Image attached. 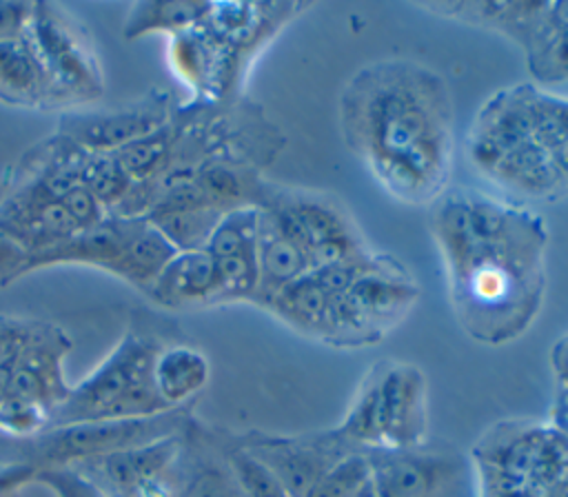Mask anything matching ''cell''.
<instances>
[{
	"label": "cell",
	"instance_id": "1",
	"mask_svg": "<svg viewBox=\"0 0 568 497\" xmlns=\"http://www.w3.org/2000/svg\"><path fill=\"white\" fill-rule=\"evenodd\" d=\"M430 231L459 326L490 346L526 333L546 293L544 217L459 186L433 204Z\"/></svg>",
	"mask_w": 568,
	"mask_h": 497
},
{
	"label": "cell",
	"instance_id": "2",
	"mask_svg": "<svg viewBox=\"0 0 568 497\" xmlns=\"http://www.w3.org/2000/svg\"><path fill=\"white\" fill-rule=\"evenodd\" d=\"M337 113L344 144L393 200L433 206L448 191L455 113L437 71L408 58L364 64L342 87Z\"/></svg>",
	"mask_w": 568,
	"mask_h": 497
},
{
	"label": "cell",
	"instance_id": "3",
	"mask_svg": "<svg viewBox=\"0 0 568 497\" xmlns=\"http://www.w3.org/2000/svg\"><path fill=\"white\" fill-rule=\"evenodd\" d=\"M162 344L129 328L104 362L53 410L51 426L102 419H140L169 413L153 384V364ZM49 426V428H51Z\"/></svg>",
	"mask_w": 568,
	"mask_h": 497
},
{
	"label": "cell",
	"instance_id": "4",
	"mask_svg": "<svg viewBox=\"0 0 568 497\" xmlns=\"http://www.w3.org/2000/svg\"><path fill=\"white\" fill-rule=\"evenodd\" d=\"M419 300V284L390 255L375 253L351 286L333 302L328 344L371 346L404 322Z\"/></svg>",
	"mask_w": 568,
	"mask_h": 497
},
{
	"label": "cell",
	"instance_id": "5",
	"mask_svg": "<svg viewBox=\"0 0 568 497\" xmlns=\"http://www.w3.org/2000/svg\"><path fill=\"white\" fill-rule=\"evenodd\" d=\"M27 38L51 84V106L69 109L95 102L104 91V71L89 29L58 2H33Z\"/></svg>",
	"mask_w": 568,
	"mask_h": 497
},
{
	"label": "cell",
	"instance_id": "6",
	"mask_svg": "<svg viewBox=\"0 0 568 497\" xmlns=\"http://www.w3.org/2000/svg\"><path fill=\"white\" fill-rule=\"evenodd\" d=\"M260 206L306 253L313 268L375 253L346 206L331 193L266 182Z\"/></svg>",
	"mask_w": 568,
	"mask_h": 497
},
{
	"label": "cell",
	"instance_id": "7",
	"mask_svg": "<svg viewBox=\"0 0 568 497\" xmlns=\"http://www.w3.org/2000/svg\"><path fill=\"white\" fill-rule=\"evenodd\" d=\"M182 428V417L175 410L140 417V419H102L51 426L29 439H9L13 444V464L42 468H73L102 455L149 444Z\"/></svg>",
	"mask_w": 568,
	"mask_h": 497
},
{
	"label": "cell",
	"instance_id": "8",
	"mask_svg": "<svg viewBox=\"0 0 568 497\" xmlns=\"http://www.w3.org/2000/svg\"><path fill=\"white\" fill-rule=\"evenodd\" d=\"M173 98L169 91L151 89L142 98L91 111H64L58 120L60 135L87 153H118L126 144L153 133L173 115Z\"/></svg>",
	"mask_w": 568,
	"mask_h": 497
},
{
	"label": "cell",
	"instance_id": "9",
	"mask_svg": "<svg viewBox=\"0 0 568 497\" xmlns=\"http://www.w3.org/2000/svg\"><path fill=\"white\" fill-rule=\"evenodd\" d=\"M240 444L268 468L288 497H306L328 468L357 450L348 446L335 428L295 437L253 430L244 435Z\"/></svg>",
	"mask_w": 568,
	"mask_h": 497
},
{
	"label": "cell",
	"instance_id": "10",
	"mask_svg": "<svg viewBox=\"0 0 568 497\" xmlns=\"http://www.w3.org/2000/svg\"><path fill=\"white\" fill-rule=\"evenodd\" d=\"M366 453L375 497H450L466 475L464 459L453 450L419 446Z\"/></svg>",
	"mask_w": 568,
	"mask_h": 497
},
{
	"label": "cell",
	"instance_id": "11",
	"mask_svg": "<svg viewBox=\"0 0 568 497\" xmlns=\"http://www.w3.org/2000/svg\"><path fill=\"white\" fill-rule=\"evenodd\" d=\"M532 93V84H513L493 93L477 111L466 135V149L481 175H488L508 153L535 138Z\"/></svg>",
	"mask_w": 568,
	"mask_h": 497
},
{
	"label": "cell",
	"instance_id": "12",
	"mask_svg": "<svg viewBox=\"0 0 568 497\" xmlns=\"http://www.w3.org/2000/svg\"><path fill=\"white\" fill-rule=\"evenodd\" d=\"M257 231L260 209L242 206L224 213L204 244L217 271V304L253 302L260 284Z\"/></svg>",
	"mask_w": 568,
	"mask_h": 497
},
{
	"label": "cell",
	"instance_id": "13",
	"mask_svg": "<svg viewBox=\"0 0 568 497\" xmlns=\"http://www.w3.org/2000/svg\"><path fill=\"white\" fill-rule=\"evenodd\" d=\"M382 448L408 450L428 439V384L419 366L379 362Z\"/></svg>",
	"mask_w": 568,
	"mask_h": 497
},
{
	"label": "cell",
	"instance_id": "14",
	"mask_svg": "<svg viewBox=\"0 0 568 497\" xmlns=\"http://www.w3.org/2000/svg\"><path fill=\"white\" fill-rule=\"evenodd\" d=\"M69 348L71 339L60 326L40 322L33 337L16 357L9 395L42 404L53 413L71 390L62 373V362Z\"/></svg>",
	"mask_w": 568,
	"mask_h": 497
},
{
	"label": "cell",
	"instance_id": "15",
	"mask_svg": "<svg viewBox=\"0 0 568 497\" xmlns=\"http://www.w3.org/2000/svg\"><path fill=\"white\" fill-rule=\"evenodd\" d=\"M144 217H120V215H106L100 224L87 231L73 233L69 240L44 248L36 255H29L22 275L33 273L44 266H58V264H80L91 266L111 273L115 260L120 257L124 244L135 233V229L142 224Z\"/></svg>",
	"mask_w": 568,
	"mask_h": 497
},
{
	"label": "cell",
	"instance_id": "16",
	"mask_svg": "<svg viewBox=\"0 0 568 497\" xmlns=\"http://www.w3.org/2000/svg\"><path fill=\"white\" fill-rule=\"evenodd\" d=\"M217 271L206 248L178 251L153 282L146 297L164 308L217 304Z\"/></svg>",
	"mask_w": 568,
	"mask_h": 497
},
{
	"label": "cell",
	"instance_id": "17",
	"mask_svg": "<svg viewBox=\"0 0 568 497\" xmlns=\"http://www.w3.org/2000/svg\"><path fill=\"white\" fill-rule=\"evenodd\" d=\"M419 7L468 22V24L499 31L501 36L515 40L524 51L539 36L544 11H546V2H504V0L428 2Z\"/></svg>",
	"mask_w": 568,
	"mask_h": 497
},
{
	"label": "cell",
	"instance_id": "18",
	"mask_svg": "<svg viewBox=\"0 0 568 497\" xmlns=\"http://www.w3.org/2000/svg\"><path fill=\"white\" fill-rule=\"evenodd\" d=\"M260 209V231H257V268L260 284L251 304L264 306L282 288L293 284L313 271L306 253L280 229L273 215Z\"/></svg>",
	"mask_w": 568,
	"mask_h": 497
},
{
	"label": "cell",
	"instance_id": "19",
	"mask_svg": "<svg viewBox=\"0 0 568 497\" xmlns=\"http://www.w3.org/2000/svg\"><path fill=\"white\" fill-rule=\"evenodd\" d=\"M486 178L504 191L530 200H555L568 195L550 153L535 138L508 153Z\"/></svg>",
	"mask_w": 568,
	"mask_h": 497
},
{
	"label": "cell",
	"instance_id": "20",
	"mask_svg": "<svg viewBox=\"0 0 568 497\" xmlns=\"http://www.w3.org/2000/svg\"><path fill=\"white\" fill-rule=\"evenodd\" d=\"M0 102L20 109H51V84L27 33L0 42Z\"/></svg>",
	"mask_w": 568,
	"mask_h": 497
},
{
	"label": "cell",
	"instance_id": "21",
	"mask_svg": "<svg viewBox=\"0 0 568 497\" xmlns=\"http://www.w3.org/2000/svg\"><path fill=\"white\" fill-rule=\"evenodd\" d=\"M333 302L335 300L320 286L313 273H306L304 277L282 288L262 308L295 328L297 333L328 344Z\"/></svg>",
	"mask_w": 568,
	"mask_h": 497
},
{
	"label": "cell",
	"instance_id": "22",
	"mask_svg": "<svg viewBox=\"0 0 568 497\" xmlns=\"http://www.w3.org/2000/svg\"><path fill=\"white\" fill-rule=\"evenodd\" d=\"M211 377L206 355L193 346L175 344L158 353L153 364V384L166 408L175 410L195 397Z\"/></svg>",
	"mask_w": 568,
	"mask_h": 497
},
{
	"label": "cell",
	"instance_id": "23",
	"mask_svg": "<svg viewBox=\"0 0 568 497\" xmlns=\"http://www.w3.org/2000/svg\"><path fill=\"white\" fill-rule=\"evenodd\" d=\"M175 253L178 248L144 217L124 244L111 268V275L124 280L146 295Z\"/></svg>",
	"mask_w": 568,
	"mask_h": 497
},
{
	"label": "cell",
	"instance_id": "24",
	"mask_svg": "<svg viewBox=\"0 0 568 497\" xmlns=\"http://www.w3.org/2000/svg\"><path fill=\"white\" fill-rule=\"evenodd\" d=\"M209 2H193V0H151V2H135L129 7L122 38L138 40L151 33H166L169 38L193 27H200L206 16Z\"/></svg>",
	"mask_w": 568,
	"mask_h": 497
},
{
	"label": "cell",
	"instance_id": "25",
	"mask_svg": "<svg viewBox=\"0 0 568 497\" xmlns=\"http://www.w3.org/2000/svg\"><path fill=\"white\" fill-rule=\"evenodd\" d=\"M337 435L357 450L382 448V386L379 362L362 377L344 419L335 426Z\"/></svg>",
	"mask_w": 568,
	"mask_h": 497
},
{
	"label": "cell",
	"instance_id": "26",
	"mask_svg": "<svg viewBox=\"0 0 568 497\" xmlns=\"http://www.w3.org/2000/svg\"><path fill=\"white\" fill-rule=\"evenodd\" d=\"M532 131L535 140L550 153L552 164L568 189V98L535 87Z\"/></svg>",
	"mask_w": 568,
	"mask_h": 497
},
{
	"label": "cell",
	"instance_id": "27",
	"mask_svg": "<svg viewBox=\"0 0 568 497\" xmlns=\"http://www.w3.org/2000/svg\"><path fill=\"white\" fill-rule=\"evenodd\" d=\"M173 144H175V129H173V120H169L153 133L126 144L113 155L118 158L120 166L126 171V175L133 182L153 184L166 173L173 158Z\"/></svg>",
	"mask_w": 568,
	"mask_h": 497
},
{
	"label": "cell",
	"instance_id": "28",
	"mask_svg": "<svg viewBox=\"0 0 568 497\" xmlns=\"http://www.w3.org/2000/svg\"><path fill=\"white\" fill-rule=\"evenodd\" d=\"M213 206H193V209H178L166 213L149 215L146 220L178 248V251H193L204 248L213 229L222 220Z\"/></svg>",
	"mask_w": 568,
	"mask_h": 497
},
{
	"label": "cell",
	"instance_id": "29",
	"mask_svg": "<svg viewBox=\"0 0 568 497\" xmlns=\"http://www.w3.org/2000/svg\"><path fill=\"white\" fill-rule=\"evenodd\" d=\"M80 182L95 195L109 215L126 200L133 186V180L126 175L113 153H89Z\"/></svg>",
	"mask_w": 568,
	"mask_h": 497
},
{
	"label": "cell",
	"instance_id": "30",
	"mask_svg": "<svg viewBox=\"0 0 568 497\" xmlns=\"http://www.w3.org/2000/svg\"><path fill=\"white\" fill-rule=\"evenodd\" d=\"M178 475L182 477L178 481V497H242L224 455L220 459L195 457Z\"/></svg>",
	"mask_w": 568,
	"mask_h": 497
},
{
	"label": "cell",
	"instance_id": "31",
	"mask_svg": "<svg viewBox=\"0 0 568 497\" xmlns=\"http://www.w3.org/2000/svg\"><path fill=\"white\" fill-rule=\"evenodd\" d=\"M222 455L242 497H288L280 481L268 473V468L257 462L240 442L222 446Z\"/></svg>",
	"mask_w": 568,
	"mask_h": 497
},
{
	"label": "cell",
	"instance_id": "32",
	"mask_svg": "<svg viewBox=\"0 0 568 497\" xmlns=\"http://www.w3.org/2000/svg\"><path fill=\"white\" fill-rule=\"evenodd\" d=\"M371 484V462L366 450H353L339 459L306 493V497H357Z\"/></svg>",
	"mask_w": 568,
	"mask_h": 497
},
{
	"label": "cell",
	"instance_id": "33",
	"mask_svg": "<svg viewBox=\"0 0 568 497\" xmlns=\"http://www.w3.org/2000/svg\"><path fill=\"white\" fill-rule=\"evenodd\" d=\"M51 410L42 404L7 395L0 402V433L7 439H29L51 426Z\"/></svg>",
	"mask_w": 568,
	"mask_h": 497
},
{
	"label": "cell",
	"instance_id": "34",
	"mask_svg": "<svg viewBox=\"0 0 568 497\" xmlns=\"http://www.w3.org/2000/svg\"><path fill=\"white\" fill-rule=\"evenodd\" d=\"M33 479L47 484L58 497H106L87 475L75 468H42L36 470Z\"/></svg>",
	"mask_w": 568,
	"mask_h": 497
},
{
	"label": "cell",
	"instance_id": "35",
	"mask_svg": "<svg viewBox=\"0 0 568 497\" xmlns=\"http://www.w3.org/2000/svg\"><path fill=\"white\" fill-rule=\"evenodd\" d=\"M64 211L69 213V217L73 220L78 231H87L93 229L95 224H100L109 213L104 211V206L95 200V195L80 182L75 186H71L62 197H60Z\"/></svg>",
	"mask_w": 568,
	"mask_h": 497
},
{
	"label": "cell",
	"instance_id": "36",
	"mask_svg": "<svg viewBox=\"0 0 568 497\" xmlns=\"http://www.w3.org/2000/svg\"><path fill=\"white\" fill-rule=\"evenodd\" d=\"M40 320L0 315V362L13 357L38 331Z\"/></svg>",
	"mask_w": 568,
	"mask_h": 497
},
{
	"label": "cell",
	"instance_id": "37",
	"mask_svg": "<svg viewBox=\"0 0 568 497\" xmlns=\"http://www.w3.org/2000/svg\"><path fill=\"white\" fill-rule=\"evenodd\" d=\"M31 13H33V2L0 0V42L22 38L29 29Z\"/></svg>",
	"mask_w": 568,
	"mask_h": 497
},
{
	"label": "cell",
	"instance_id": "38",
	"mask_svg": "<svg viewBox=\"0 0 568 497\" xmlns=\"http://www.w3.org/2000/svg\"><path fill=\"white\" fill-rule=\"evenodd\" d=\"M27 257L29 255L24 253V248L0 231V288L20 280Z\"/></svg>",
	"mask_w": 568,
	"mask_h": 497
},
{
	"label": "cell",
	"instance_id": "39",
	"mask_svg": "<svg viewBox=\"0 0 568 497\" xmlns=\"http://www.w3.org/2000/svg\"><path fill=\"white\" fill-rule=\"evenodd\" d=\"M36 477V468H31L29 464H13L7 462L0 468V495H7L11 490H16L18 486H22L24 481Z\"/></svg>",
	"mask_w": 568,
	"mask_h": 497
},
{
	"label": "cell",
	"instance_id": "40",
	"mask_svg": "<svg viewBox=\"0 0 568 497\" xmlns=\"http://www.w3.org/2000/svg\"><path fill=\"white\" fill-rule=\"evenodd\" d=\"M550 364H552V371H555L561 388H568V333L552 344Z\"/></svg>",
	"mask_w": 568,
	"mask_h": 497
},
{
	"label": "cell",
	"instance_id": "41",
	"mask_svg": "<svg viewBox=\"0 0 568 497\" xmlns=\"http://www.w3.org/2000/svg\"><path fill=\"white\" fill-rule=\"evenodd\" d=\"M552 426L568 439V388H561L552 406Z\"/></svg>",
	"mask_w": 568,
	"mask_h": 497
},
{
	"label": "cell",
	"instance_id": "42",
	"mask_svg": "<svg viewBox=\"0 0 568 497\" xmlns=\"http://www.w3.org/2000/svg\"><path fill=\"white\" fill-rule=\"evenodd\" d=\"M16 357H9L4 362H0V402L9 395V388H11V379H13V368H16Z\"/></svg>",
	"mask_w": 568,
	"mask_h": 497
}]
</instances>
